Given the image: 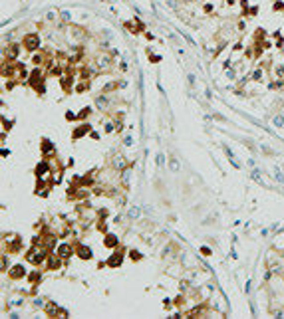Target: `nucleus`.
I'll list each match as a JSON object with an SVG mask.
<instances>
[{"instance_id": "f257e3e1", "label": "nucleus", "mask_w": 284, "mask_h": 319, "mask_svg": "<svg viewBox=\"0 0 284 319\" xmlns=\"http://www.w3.org/2000/svg\"><path fill=\"white\" fill-rule=\"evenodd\" d=\"M38 36L36 34H28L26 38H24V46H26V50L28 52H34V50H38Z\"/></svg>"}, {"instance_id": "f03ea898", "label": "nucleus", "mask_w": 284, "mask_h": 319, "mask_svg": "<svg viewBox=\"0 0 284 319\" xmlns=\"http://www.w3.org/2000/svg\"><path fill=\"white\" fill-rule=\"evenodd\" d=\"M70 254H72V248H70L68 244H62V246L58 248V256H60V258H68Z\"/></svg>"}, {"instance_id": "7ed1b4c3", "label": "nucleus", "mask_w": 284, "mask_h": 319, "mask_svg": "<svg viewBox=\"0 0 284 319\" xmlns=\"http://www.w3.org/2000/svg\"><path fill=\"white\" fill-rule=\"evenodd\" d=\"M97 64H100V66H97V69H107V67H109V58H107V55H100V58H97Z\"/></svg>"}, {"instance_id": "20e7f679", "label": "nucleus", "mask_w": 284, "mask_h": 319, "mask_svg": "<svg viewBox=\"0 0 284 319\" xmlns=\"http://www.w3.org/2000/svg\"><path fill=\"white\" fill-rule=\"evenodd\" d=\"M223 151H225V153H227V157H228V161H230V163H232V165H235V166H239V161H237V159H235V155H232V151H230V149H228L227 145H223Z\"/></svg>"}, {"instance_id": "39448f33", "label": "nucleus", "mask_w": 284, "mask_h": 319, "mask_svg": "<svg viewBox=\"0 0 284 319\" xmlns=\"http://www.w3.org/2000/svg\"><path fill=\"white\" fill-rule=\"evenodd\" d=\"M105 246H107V248L117 246V238H115V236H111V234H109V236H105Z\"/></svg>"}, {"instance_id": "423d86ee", "label": "nucleus", "mask_w": 284, "mask_h": 319, "mask_svg": "<svg viewBox=\"0 0 284 319\" xmlns=\"http://www.w3.org/2000/svg\"><path fill=\"white\" fill-rule=\"evenodd\" d=\"M22 275H24V268H22V266L12 268V277H22Z\"/></svg>"}, {"instance_id": "0eeeda50", "label": "nucleus", "mask_w": 284, "mask_h": 319, "mask_svg": "<svg viewBox=\"0 0 284 319\" xmlns=\"http://www.w3.org/2000/svg\"><path fill=\"white\" fill-rule=\"evenodd\" d=\"M169 169L173 171V173H177V171H179V161H177L175 157H173V159L169 161Z\"/></svg>"}, {"instance_id": "6e6552de", "label": "nucleus", "mask_w": 284, "mask_h": 319, "mask_svg": "<svg viewBox=\"0 0 284 319\" xmlns=\"http://www.w3.org/2000/svg\"><path fill=\"white\" fill-rule=\"evenodd\" d=\"M42 143H44V145H42V151H44V153H52V151H54V147H52V143H50V141H46V139H44Z\"/></svg>"}, {"instance_id": "1a4fd4ad", "label": "nucleus", "mask_w": 284, "mask_h": 319, "mask_svg": "<svg viewBox=\"0 0 284 319\" xmlns=\"http://www.w3.org/2000/svg\"><path fill=\"white\" fill-rule=\"evenodd\" d=\"M80 256L84 258V260H88L90 258V248H86V246H81L80 248Z\"/></svg>"}, {"instance_id": "9d476101", "label": "nucleus", "mask_w": 284, "mask_h": 319, "mask_svg": "<svg viewBox=\"0 0 284 319\" xmlns=\"http://www.w3.org/2000/svg\"><path fill=\"white\" fill-rule=\"evenodd\" d=\"M44 173H48V166H46L44 163H42V165L36 169V175H38V176H44Z\"/></svg>"}, {"instance_id": "9b49d317", "label": "nucleus", "mask_w": 284, "mask_h": 319, "mask_svg": "<svg viewBox=\"0 0 284 319\" xmlns=\"http://www.w3.org/2000/svg\"><path fill=\"white\" fill-rule=\"evenodd\" d=\"M119 262H121V254H115L113 258L109 260V266H119Z\"/></svg>"}, {"instance_id": "f8f14e48", "label": "nucleus", "mask_w": 284, "mask_h": 319, "mask_svg": "<svg viewBox=\"0 0 284 319\" xmlns=\"http://www.w3.org/2000/svg\"><path fill=\"white\" fill-rule=\"evenodd\" d=\"M8 54H10V58H16V55H18V46L12 44V46H10V50H8Z\"/></svg>"}, {"instance_id": "ddd939ff", "label": "nucleus", "mask_w": 284, "mask_h": 319, "mask_svg": "<svg viewBox=\"0 0 284 319\" xmlns=\"http://www.w3.org/2000/svg\"><path fill=\"white\" fill-rule=\"evenodd\" d=\"M97 105H100L102 109H105V105H107V101H105V97H97Z\"/></svg>"}, {"instance_id": "4468645a", "label": "nucleus", "mask_w": 284, "mask_h": 319, "mask_svg": "<svg viewBox=\"0 0 284 319\" xmlns=\"http://www.w3.org/2000/svg\"><path fill=\"white\" fill-rule=\"evenodd\" d=\"M129 216H131V218H137V216H139V208H131L129 210Z\"/></svg>"}, {"instance_id": "2eb2a0df", "label": "nucleus", "mask_w": 284, "mask_h": 319, "mask_svg": "<svg viewBox=\"0 0 284 319\" xmlns=\"http://www.w3.org/2000/svg\"><path fill=\"white\" fill-rule=\"evenodd\" d=\"M121 159H123V157H115V165H117V166H123V165H125Z\"/></svg>"}, {"instance_id": "dca6fc26", "label": "nucleus", "mask_w": 284, "mask_h": 319, "mask_svg": "<svg viewBox=\"0 0 284 319\" xmlns=\"http://www.w3.org/2000/svg\"><path fill=\"white\" fill-rule=\"evenodd\" d=\"M260 76H262V69H256V71L252 74V77H254V79H260Z\"/></svg>"}, {"instance_id": "f3484780", "label": "nucleus", "mask_w": 284, "mask_h": 319, "mask_svg": "<svg viewBox=\"0 0 284 319\" xmlns=\"http://www.w3.org/2000/svg\"><path fill=\"white\" fill-rule=\"evenodd\" d=\"M157 165H159V166H161V165H163V155H161V153H159V155H157Z\"/></svg>"}, {"instance_id": "a211bd4d", "label": "nucleus", "mask_w": 284, "mask_h": 319, "mask_svg": "<svg viewBox=\"0 0 284 319\" xmlns=\"http://www.w3.org/2000/svg\"><path fill=\"white\" fill-rule=\"evenodd\" d=\"M274 123H276V125H282L284 119H282V117H276V119H274Z\"/></svg>"}, {"instance_id": "6ab92c4d", "label": "nucleus", "mask_w": 284, "mask_h": 319, "mask_svg": "<svg viewBox=\"0 0 284 319\" xmlns=\"http://www.w3.org/2000/svg\"><path fill=\"white\" fill-rule=\"evenodd\" d=\"M201 252H203L205 256H209V254H211V250H209V248H205V246H203V248H201Z\"/></svg>"}, {"instance_id": "aec40b11", "label": "nucleus", "mask_w": 284, "mask_h": 319, "mask_svg": "<svg viewBox=\"0 0 284 319\" xmlns=\"http://www.w3.org/2000/svg\"><path fill=\"white\" fill-rule=\"evenodd\" d=\"M62 18H64V20H70V12H62Z\"/></svg>"}, {"instance_id": "412c9836", "label": "nucleus", "mask_w": 284, "mask_h": 319, "mask_svg": "<svg viewBox=\"0 0 284 319\" xmlns=\"http://www.w3.org/2000/svg\"><path fill=\"white\" fill-rule=\"evenodd\" d=\"M278 76H284V67H278Z\"/></svg>"}]
</instances>
